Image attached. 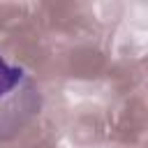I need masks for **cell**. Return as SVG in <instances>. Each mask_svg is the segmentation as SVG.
<instances>
[{
  "label": "cell",
  "instance_id": "6da1fadb",
  "mask_svg": "<svg viewBox=\"0 0 148 148\" xmlns=\"http://www.w3.org/2000/svg\"><path fill=\"white\" fill-rule=\"evenodd\" d=\"M21 79V69L18 67H9L2 58H0V97L7 95Z\"/></svg>",
  "mask_w": 148,
  "mask_h": 148
}]
</instances>
